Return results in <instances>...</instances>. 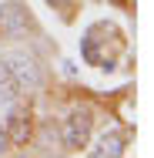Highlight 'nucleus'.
Wrapping results in <instances>:
<instances>
[{
    "label": "nucleus",
    "mask_w": 154,
    "mask_h": 158,
    "mask_svg": "<svg viewBox=\"0 0 154 158\" xmlns=\"http://www.w3.org/2000/svg\"><path fill=\"white\" fill-rule=\"evenodd\" d=\"M3 128H7V138H10V145H27L34 138V114L30 108H10V114H7V121H3Z\"/></svg>",
    "instance_id": "nucleus-2"
},
{
    "label": "nucleus",
    "mask_w": 154,
    "mask_h": 158,
    "mask_svg": "<svg viewBox=\"0 0 154 158\" xmlns=\"http://www.w3.org/2000/svg\"><path fill=\"white\" fill-rule=\"evenodd\" d=\"M47 3H50V7H61V10H67V7H70V0H47Z\"/></svg>",
    "instance_id": "nucleus-8"
},
{
    "label": "nucleus",
    "mask_w": 154,
    "mask_h": 158,
    "mask_svg": "<svg viewBox=\"0 0 154 158\" xmlns=\"http://www.w3.org/2000/svg\"><path fill=\"white\" fill-rule=\"evenodd\" d=\"M91 155L94 158H117V155H124V138L121 135H104L91 148Z\"/></svg>",
    "instance_id": "nucleus-6"
},
{
    "label": "nucleus",
    "mask_w": 154,
    "mask_h": 158,
    "mask_svg": "<svg viewBox=\"0 0 154 158\" xmlns=\"http://www.w3.org/2000/svg\"><path fill=\"white\" fill-rule=\"evenodd\" d=\"M17 98H20V84H17V77H14L10 64L0 61V101H3V104H14Z\"/></svg>",
    "instance_id": "nucleus-5"
},
{
    "label": "nucleus",
    "mask_w": 154,
    "mask_h": 158,
    "mask_svg": "<svg viewBox=\"0 0 154 158\" xmlns=\"http://www.w3.org/2000/svg\"><path fill=\"white\" fill-rule=\"evenodd\" d=\"M10 152V138H7V128L0 125V155H7Z\"/></svg>",
    "instance_id": "nucleus-7"
},
{
    "label": "nucleus",
    "mask_w": 154,
    "mask_h": 158,
    "mask_svg": "<svg viewBox=\"0 0 154 158\" xmlns=\"http://www.w3.org/2000/svg\"><path fill=\"white\" fill-rule=\"evenodd\" d=\"M3 61L10 64L20 91H24V88H27V91H37V88H40V67H37L34 57H27V54H10V57H3Z\"/></svg>",
    "instance_id": "nucleus-3"
},
{
    "label": "nucleus",
    "mask_w": 154,
    "mask_h": 158,
    "mask_svg": "<svg viewBox=\"0 0 154 158\" xmlns=\"http://www.w3.org/2000/svg\"><path fill=\"white\" fill-rule=\"evenodd\" d=\"M91 131H94L91 108H74V111L61 121V141H64V148H67V152H81V148H87Z\"/></svg>",
    "instance_id": "nucleus-1"
},
{
    "label": "nucleus",
    "mask_w": 154,
    "mask_h": 158,
    "mask_svg": "<svg viewBox=\"0 0 154 158\" xmlns=\"http://www.w3.org/2000/svg\"><path fill=\"white\" fill-rule=\"evenodd\" d=\"M27 27H30L27 10H24L17 0L3 3V10H0V31L3 34H27Z\"/></svg>",
    "instance_id": "nucleus-4"
}]
</instances>
